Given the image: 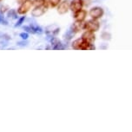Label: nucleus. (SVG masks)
Returning a JSON list of instances; mask_svg holds the SVG:
<instances>
[{
    "mask_svg": "<svg viewBox=\"0 0 132 132\" xmlns=\"http://www.w3.org/2000/svg\"><path fill=\"white\" fill-rule=\"evenodd\" d=\"M72 48L77 50H91V49H95V47L92 43L84 41L83 38L77 39L72 42Z\"/></svg>",
    "mask_w": 132,
    "mask_h": 132,
    "instance_id": "f257e3e1",
    "label": "nucleus"
},
{
    "mask_svg": "<svg viewBox=\"0 0 132 132\" xmlns=\"http://www.w3.org/2000/svg\"><path fill=\"white\" fill-rule=\"evenodd\" d=\"M47 9H48V4L46 2L43 4H40V5H37L34 8V10H32L31 16L34 17H39L43 16L47 11Z\"/></svg>",
    "mask_w": 132,
    "mask_h": 132,
    "instance_id": "f03ea898",
    "label": "nucleus"
},
{
    "mask_svg": "<svg viewBox=\"0 0 132 132\" xmlns=\"http://www.w3.org/2000/svg\"><path fill=\"white\" fill-rule=\"evenodd\" d=\"M99 28H100V23L96 19H91L88 22H85V26H84L85 30L96 32L98 30Z\"/></svg>",
    "mask_w": 132,
    "mask_h": 132,
    "instance_id": "7ed1b4c3",
    "label": "nucleus"
},
{
    "mask_svg": "<svg viewBox=\"0 0 132 132\" xmlns=\"http://www.w3.org/2000/svg\"><path fill=\"white\" fill-rule=\"evenodd\" d=\"M32 4H33V2L31 0H26L24 3L21 4L20 7L17 9V13L20 15H24L28 12L30 10H31Z\"/></svg>",
    "mask_w": 132,
    "mask_h": 132,
    "instance_id": "20e7f679",
    "label": "nucleus"
},
{
    "mask_svg": "<svg viewBox=\"0 0 132 132\" xmlns=\"http://www.w3.org/2000/svg\"><path fill=\"white\" fill-rule=\"evenodd\" d=\"M89 14V16H91L92 19H98V18H100V17L103 16V10L102 9L101 7L96 6V7L91 8Z\"/></svg>",
    "mask_w": 132,
    "mask_h": 132,
    "instance_id": "39448f33",
    "label": "nucleus"
},
{
    "mask_svg": "<svg viewBox=\"0 0 132 132\" xmlns=\"http://www.w3.org/2000/svg\"><path fill=\"white\" fill-rule=\"evenodd\" d=\"M70 6H71V1H70V0H64V1L61 2V3L58 4V12L61 15L65 14L69 11Z\"/></svg>",
    "mask_w": 132,
    "mask_h": 132,
    "instance_id": "423d86ee",
    "label": "nucleus"
},
{
    "mask_svg": "<svg viewBox=\"0 0 132 132\" xmlns=\"http://www.w3.org/2000/svg\"><path fill=\"white\" fill-rule=\"evenodd\" d=\"M84 6V1L83 0H72L71 1V6L70 9L73 12H76L81 10Z\"/></svg>",
    "mask_w": 132,
    "mask_h": 132,
    "instance_id": "0eeeda50",
    "label": "nucleus"
},
{
    "mask_svg": "<svg viewBox=\"0 0 132 132\" xmlns=\"http://www.w3.org/2000/svg\"><path fill=\"white\" fill-rule=\"evenodd\" d=\"M24 29L27 32H29V33L32 34H41L43 32V29H42L41 27L35 25V24H31V25L24 27Z\"/></svg>",
    "mask_w": 132,
    "mask_h": 132,
    "instance_id": "6e6552de",
    "label": "nucleus"
},
{
    "mask_svg": "<svg viewBox=\"0 0 132 132\" xmlns=\"http://www.w3.org/2000/svg\"><path fill=\"white\" fill-rule=\"evenodd\" d=\"M82 38H83L84 41L89 42V43H93L96 40V36H95V35H94V32L86 30L82 35Z\"/></svg>",
    "mask_w": 132,
    "mask_h": 132,
    "instance_id": "1a4fd4ad",
    "label": "nucleus"
},
{
    "mask_svg": "<svg viewBox=\"0 0 132 132\" xmlns=\"http://www.w3.org/2000/svg\"><path fill=\"white\" fill-rule=\"evenodd\" d=\"M84 26H85V23H84V21H76L72 24L71 30L73 31L74 33H77V32H79L84 29Z\"/></svg>",
    "mask_w": 132,
    "mask_h": 132,
    "instance_id": "9d476101",
    "label": "nucleus"
},
{
    "mask_svg": "<svg viewBox=\"0 0 132 132\" xmlns=\"http://www.w3.org/2000/svg\"><path fill=\"white\" fill-rule=\"evenodd\" d=\"M86 16H87V12L83 9L74 12V17L76 19V21H84L85 19Z\"/></svg>",
    "mask_w": 132,
    "mask_h": 132,
    "instance_id": "9b49d317",
    "label": "nucleus"
},
{
    "mask_svg": "<svg viewBox=\"0 0 132 132\" xmlns=\"http://www.w3.org/2000/svg\"><path fill=\"white\" fill-rule=\"evenodd\" d=\"M51 30L48 29H46V33L48 35H51V36H52V37H53L54 35L58 34L59 32V28L57 27L56 25H51Z\"/></svg>",
    "mask_w": 132,
    "mask_h": 132,
    "instance_id": "f8f14e48",
    "label": "nucleus"
},
{
    "mask_svg": "<svg viewBox=\"0 0 132 132\" xmlns=\"http://www.w3.org/2000/svg\"><path fill=\"white\" fill-rule=\"evenodd\" d=\"M61 3V0H47V4L52 8L58 6V4Z\"/></svg>",
    "mask_w": 132,
    "mask_h": 132,
    "instance_id": "ddd939ff",
    "label": "nucleus"
},
{
    "mask_svg": "<svg viewBox=\"0 0 132 132\" xmlns=\"http://www.w3.org/2000/svg\"><path fill=\"white\" fill-rule=\"evenodd\" d=\"M34 3L37 4V5H40V4H43L45 3V0H34Z\"/></svg>",
    "mask_w": 132,
    "mask_h": 132,
    "instance_id": "4468645a",
    "label": "nucleus"
},
{
    "mask_svg": "<svg viewBox=\"0 0 132 132\" xmlns=\"http://www.w3.org/2000/svg\"><path fill=\"white\" fill-rule=\"evenodd\" d=\"M8 16L11 17V16H12V17H16L17 16V14H16V11H13V10H11V11H9V13H8Z\"/></svg>",
    "mask_w": 132,
    "mask_h": 132,
    "instance_id": "2eb2a0df",
    "label": "nucleus"
},
{
    "mask_svg": "<svg viewBox=\"0 0 132 132\" xmlns=\"http://www.w3.org/2000/svg\"><path fill=\"white\" fill-rule=\"evenodd\" d=\"M24 21V16H23V17H21L20 19L18 20V22L17 23V24L15 25V27H17V26H20L22 23H23V22Z\"/></svg>",
    "mask_w": 132,
    "mask_h": 132,
    "instance_id": "dca6fc26",
    "label": "nucleus"
},
{
    "mask_svg": "<svg viewBox=\"0 0 132 132\" xmlns=\"http://www.w3.org/2000/svg\"><path fill=\"white\" fill-rule=\"evenodd\" d=\"M20 36L22 37V39L26 40L29 37V35L27 34V33H22V34H20Z\"/></svg>",
    "mask_w": 132,
    "mask_h": 132,
    "instance_id": "f3484780",
    "label": "nucleus"
},
{
    "mask_svg": "<svg viewBox=\"0 0 132 132\" xmlns=\"http://www.w3.org/2000/svg\"><path fill=\"white\" fill-rule=\"evenodd\" d=\"M4 21V16H3V15L2 14H0V23L1 22H3Z\"/></svg>",
    "mask_w": 132,
    "mask_h": 132,
    "instance_id": "a211bd4d",
    "label": "nucleus"
},
{
    "mask_svg": "<svg viewBox=\"0 0 132 132\" xmlns=\"http://www.w3.org/2000/svg\"><path fill=\"white\" fill-rule=\"evenodd\" d=\"M26 0H17V2H18L19 4H23V3H24Z\"/></svg>",
    "mask_w": 132,
    "mask_h": 132,
    "instance_id": "6ab92c4d",
    "label": "nucleus"
}]
</instances>
